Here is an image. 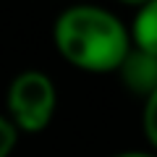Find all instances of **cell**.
Here are the masks:
<instances>
[{
	"label": "cell",
	"mask_w": 157,
	"mask_h": 157,
	"mask_svg": "<svg viewBox=\"0 0 157 157\" xmlns=\"http://www.w3.org/2000/svg\"><path fill=\"white\" fill-rule=\"evenodd\" d=\"M55 52L86 73H115L134 50L131 24L94 3H76L63 8L52 21Z\"/></svg>",
	"instance_id": "1"
},
{
	"label": "cell",
	"mask_w": 157,
	"mask_h": 157,
	"mask_svg": "<svg viewBox=\"0 0 157 157\" xmlns=\"http://www.w3.org/2000/svg\"><path fill=\"white\" fill-rule=\"evenodd\" d=\"M58 110V86L42 68H24L11 78L6 92V113L24 134H42Z\"/></svg>",
	"instance_id": "2"
},
{
	"label": "cell",
	"mask_w": 157,
	"mask_h": 157,
	"mask_svg": "<svg viewBox=\"0 0 157 157\" xmlns=\"http://www.w3.org/2000/svg\"><path fill=\"white\" fill-rule=\"evenodd\" d=\"M115 76L134 97L147 100L157 89V55L134 45V50L126 55V60L121 63Z\"/></svg>",
	"instance_id": "3"
},
{
	"label": "cell",
	"mask_w": 157,
	"mask_h": 157,
	"mask_svg": "<svg viewBox=\"0 0 157 157\" xmlns=\"http://www.w3.org/2000/svg\"><path fill=\"white\" fill-rule=\"evenodd\" d=\"M131 37L136 47L157 55V0H147L144 6L134 8Z\"/></svg>",
	"instance_id": "4"
},
{
	"label": "cell",
	"mask_w": 157,
	"mask_h": 157,
	"mask_svg": "<svg viewBox=\"0 0 157 157\" xmlns=\"http://www.w3.org/2000/svg\"><path fill=\"white\" fill-rule=\"evenodd\" d=\"M21 136H26L21 131V126L8 113H3L0 115V157H13V152L21 144Z\"/></svg>",
	"instance_id": "5"
},
{
	"label": "cell",
	"mask_w": 157,
	"mask_h": 157,
	"mask_svg": "<svg viewBox=\"0 0 157 157\" xmlns=\"http://www.w3.org/2000/svg\"><path fill=\"white\" fill-rule=\"evenodd\" d=\"M141 134L147 144L157 152V89L147 100H141Z\"/></svg>",
	"instance_id": "6"
},
{
	"label": "cell",
	"mask_w": 157,
	"mask_h": 157,
	"mask_svg": "<svg viewBox=\"0 0 157 157\" xmlns=\"http://www.w3.org/2000/svg\"><path fill=\"white\" fill-rule=\"evenodd\" d=\"M110 157H157V152L155 149H126V152H115V155H110Z\"/></svg>",
	"instance_id": "7"
},
{
	"label": "cell",
	"mask_w": 157,
	"mask_h": 157,
	"mask_svg": "<svg viewBox=\"0 0 157 157\" xmlns=\"http://www.w3.org/2000/svg\"><path fill=\"white\" fill-rule=\"evenodd\" d=\"M118 3H123V6H131V8H139V6H144L147 0H118Z\"/></svg>",
	"instance_id": "8"
}]
</instances>
